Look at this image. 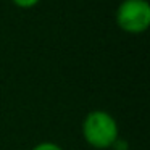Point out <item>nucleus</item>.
Masks as SVG:
<instances>
[{"mask_svg":"<svg viewBox=\"0 0 150 150\" xmlns=\"http://www.w3.org/2000/svg\"><path fill=\"white\" fill-rule=\"evenodd\" d=\"M81 134L84 142L95 150L111 149L120 137V126L107 110H92L81 123Z\"/></svg>","mask_w":150,"mask_h":150,"instance_id":"f257e3e1","label":"nucleus"},{"mask_svg":"<svg viewBox=\"0 0 150 150\" xmlns=\"http://www.w3.org/2000/svg\"><path fill=\"white\" fill-rule=\"evenodd\" d=\"M115 21L123 33L131 36L144 34L150 28V5L147 0H121L116 7Z\"/></svg>","mask_w":150,"mask_h":150,"instance_id":"f03ea898","label":"nucleus"},{"mask_svg":"<svg viewBox=\"0 0 150 150\" xmlns=\"http://www.w3.org/2000/svg\"><path fill=\"white\" fill-rule=\"evenodd\" d=\"M10 2L21 10H31V8L37 7L42 0H10Z\"/></svg>","mask_w":150,"mask_h":150,"instance_id":"7ed1b4c3","label":"nucleus"},{"mask_svg":"<svg viewBox=\"0 0 150 150\" xmlns=\"http://www.w3.org/2000/svg\"><path fill=\"white\" fill-rule=\"evenodd\" d=\"M31 150H65L62 145L55 142H50V140H44V142H39L33 147Z\"/></svg>","mask_w":150,"mask_h":150,"instance_id":"20e7f679","label":"nucleus"},{"mask_svg":"<svg viewBox=\"0 0 150 150\" xmlns=\"http://www.w3.org/2000/svg\"><path fill=\"white\" fill-rule=\"evenodd\" d=\"M127 142L126 140H123L121 137H118L116 140H115V144L111 145V150H127Z\"/></svg>","mask_w":150,"mask_h":150,"instance_id":"39448f33","label":"nucleus"}]
</instances>
